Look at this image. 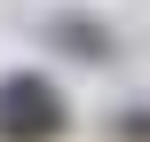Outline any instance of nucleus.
Returning <instances> with one entry per match:
<instances>
[{
    "mask_svg": "<svg viewBox=\"0 0 150 142\" xmlns=\"http://www.w3.org/2000/svg\"><path fill=\"white\" fill-rule=\"evenodd\" d=\"M63 95L40 79V71H8L0 79V142H55L63 134Z\"/></svg>",
    "mask_w": 150,
    "mask_h": 142,
    "instance_id": "nucleus-1",
    "label": "nucleus"
},
{
    "mask_svg": "<svg viewBox=\"0 0 150 142\" xmlns=\"http://www.w3.org/2000/svg\"><path fill=\"white\" fill-rule=\"evenodd\" d=\"M47 40H55L63 55H79V63H111V55H119V40H111L95 16H55V24H47Z\"/></svg>",
    "mask_w": 150,
    "mask_h": 142,
    "instance_id": "nucleus-2",
    "label": "nucleus"
},
{
    "mask_svg": "<svg viewBox=\"0 0 150 142\" xmlns=\"http://www.w3.org/2000/svg\"><path fill=\"white\" fill-rule=\"evenodd\" d=\"M119 142H150V111H119Z\"/></svg>",
    "mask_w": 150,
    "mask_h": 142,
    "instance_id": "nucleus-3",
    "label": "nucleus"
}]
</instances>
